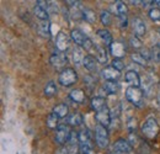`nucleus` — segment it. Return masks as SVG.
Instances as JSON below:
<instances>
[{
  "label": "nucleus",
  "instance_id": "1",
  "mask_svg": "<svg viewBox=\"0 0 160 154\" xmlns=\"http://www.w3.org/2000/svg\"><path fill=\"white\" fill-rule=\"evenodd\" d=\"M79 149L82 154H95L92 136L88 128H84L79 132Z\"/></svg>",
  "mask_w": 160,
  "mask_h": 154
},
{
  "label": "nucleus",
  "instance_id": "2",
  "mask_svg": "<svg viewBox=\"0 0 160 154\" xmlns=\"http://www.w3.org/2000/svg\"><path fill=\"white\" fill-rule=\"evenodd\" d=\"M140 131H142V135L144 136L147 139H155L157 136L159 135L160 127L154 118H148L142 125Z\"/></svg>",
  "mask_w": 160,
  "mask_h": 154
},
{
  "label": "nucleus",
  "instance_id": "3",
  "mask_svg": "<svg viewBox=\"0 0 160 154\" xmlns=\"http://www.w3.org/2000/svg\"><path fill=\"white\" fill-rule=\"evenodd\" d=\"M126 99L127 101H129L132 105L134 106H143L144 104V91L140 88H136V86H129L126 90Z\"/></svg>",
  "mask_w": 160,
  "mask_h": 154
},
{
  "label": "nucleus",
  "instance_id": "4",
  "mask_svg": "<svg viewBox=\"0 0 160 154\" xmlns=\"http://www.w3.org/2000/svg\"><path fill=\"white\" fill-rule=\"evenodd\" d=\"M94 131H95V142H96L98 147L101 149L107 148L108 144H110V135H108L107 127L101 126V125H96Z\"/></svg>",
  "mask_w": 160,
  "mask_h": 154
},
{
  "label": "nucleus",
  "instance_id": "5",
  "mask_svg": "<svg viewBox=\"0 0 160 154\" xmlns=\"http://www.w3.org/2000/svg\"><path fill=\"white\" fill-rule=\"evenodd\" d=\"M58 81L63 86H72L78 81V74L73 68H65L60 72Z\"/></svg>",
  "mask_w": 160,
  "mask_h": 154
},
{
  "label": "nucleus",
  "instance_id": "6",
  "mask_svg": "<svg viewBox=\"0 0 160 154\" xmlns=\"http://www.w3.org/2000/svg\"><path fill=\"white\" fill-rule=\"evenodd\" d=\"M72 133L69 125H59V127L56 130V136H54V142L59 146H64L68 143L69 136Z\"/></svg>",
  "mask_w": 160,
  "mask_h": 154
},
{
  "label": "nucleus",
  "instance_id": "7",
  "mask_svg": "<svg viewBox=\"0 0 160 154\" xmlns=\"http://www.w3.org/2000/svg\"><path fill=\"white\" fill-rule=\"evenodd\" d=\"M95 120L98 121V125L108 127V126L111 125V121H112V112H111L110 109L106 106V107H103L102 110L95 112Z\"/></svg>",
  "mask_w": 160,
  "mask_h": 154
},
{
  "label": "nucleus",
  "instance_id": "8",
  "mask_svg": "<svg viewBox=\"0 0 160 154\" xmlns=\"http://www.w3.org/2000/svg\"><path fill=\"white\" fill-rule=\"evenodd\" d=\"M49 63H51V65L53 67V68H56V69H63L65 65H67V63H68V58H67V54L65 53H63V52H54L51 58H49ZM65 69V68H64Z\"/></svg>",
  "mask_w": 160,
  "mask_h": 154
},
{
  "label": "nucleus",
  "instance_id": "9",
  "mask_svg": "<svg viewBox=\"0 0 160 154\" xmlns=\"http://www.w3.org/2000/svg\"><path fill=\"white\" fill-rule=\"evenodd\" d=\"M69 47H70V37L63 31L58 32L57 38H56V48H57V51L65 53V51Z\"/></svg>",
  "mask_w": 160,
  "mask_h": 154
},
{
  "label": "nucleus",
  "instance_id": "10",
  "mask_svg": "<svg viewBox=\"0 0 160 154\" xmlns=\"http://www.w3.org/2000/svg\"><path fill=\"white\" fill-rule=\"evenodd\" d=\"M132 27H133V32L134 36L137 37H143L147 33V26L144 23V21L140 19L139 16H136L132 21Z\"/></svg>",
  "mask_w": 160,
  "mask_h": 154
},
{
  "label": "nucleus",
  "instance_id": "11",
  "mask_svg": "<svg viewBox=\"0 0 160 154\" xmlns=\"http://www.w3.org/2000/svg\"><path fill=\"white\" fill-rule=\"evenodd\" d=\"M126 51H127L126 44L123 42H121V41H115L110 46V52L115 58H120L121 59L122 57H124L126 56Z\"/></svg>",
  "mask_w": 160,
  "mask_h": 154
},
{
  "label": "nucleus",
  "instance_id": "12",
  "mask_svg": "<svg viewBox=\"0 0 160 154\" xmlns=\"http://www.w3.org/2000/svg\"><path fill=\"white\" fill-rule=\"evenodd\" d=\"M101 75H102V78H103L106 81H108V80H110V81H111V80H118L121 77V72L117 70L115 67L108 65V67H105V68L102 69Z\"/></svg>",
  "mask_w": 160,
  "mask_h": 154
},
{
  "label": "nucleus",
  "instance_id": "13",
  "mask_svg": "<svg viewBox=\"0 0 160 154\" xmlns=\"http://www.w3.org/2000/svg\"><path fill=\"white\" fill-rule=\"evenodd\" d=\"M132 151V146L129 144V142L127 139L121 138L118 141L115 142L113 147H112V152H120V153H131Z\"/></svg>",
  "mask_w": 160,
  "mask_h": 154
},
{
  "label": "nucleus",
  "instance_id": "14",
  "mask_svg": "<svg viewBox=\"0 0 160 154\" xmlns=\"http://www.w3.org/2000/svg\"><path fill=\"white\" fill-rule=\"evenodd\" d=\"M70 38L73 39V42H74L77 46H79L81 48H84L86 41L89 39L80 30H78V28H73V30H72V32H70Z\"/></svg>",
  "mask_w": 160,
  "mask_h": 154
},
{
  "label": "nucleus",
  "instance_id": "15",
  "mask_svg": "<svg viewBox=\"0 0 160 154\" xmlns=\"http://www.w3.org/2000/svg\"><path fill=\"white\" fill-rule=\"evenodd\" d=\"M111 9H112V13H113L117 18L127 16L128 9H127V5H126L123 1H116L115 4L111 5Z\"/></svg>",
  "mask_w": 160,
  "mask_h": 154
},
{
  "label": "nucleus",
  "instance_id": "16",
  "mask_svg": "<svg viewBox=\"0 0 160 154\" xmlns=\"http://www.w3.org/2000/svg\"><path fill=\"white\" fill-rule=\"evenodd\" d=\"M124 79H126V81H127L128 84H131V86L139 88L140 84H142L139 74H138L137 72H134V70H129V72H127L126 75H124Z\"/></svg>",
  "mask_w": 160,
  "mask_h": 154
},
{
  "label": "nucleus",
  "instance_id": "17",
  "mask_svg": "<svg viewBox=\"0 0 160 154\" xmlns=\"http://www.w3.org/2000/svg\"><path fill=\"white\" fill-rule=\"evenodd\" d=\"M82 65L89 72H95L98 69V59L94 56H91V54H86L84 60H82Z\"/></svg>",
  "mask_w": 160,
  "mask_h": 154
},
{
  "label": "nucleus",
  "instance_id": "18",
  "mask_svg": "<svg viewBox=\"0 0 160 154\" xmlns=\"http://www.w3.org/2000/svg\"><path fill=\"white\" fill-rule=\"evenodd\" d=\"M69 99L73 101V102H77V104H82L85 100H86V94L81 90V89H74L69 93Z\"/></svg>",
  "mask_w": 160,
  "mask_h": 154
},
{
  "label": "nucleus",
  "instance_id": "19",
  "mask_svg": "<svg viewBox=\"0 0 160 154\" xmlns=\"http://www.w3.org/2000/svg\"><path fill=\"white\" fill-rule=\"evenodd\" d=\"M90 106H91V109H92L95 112H98V111L102 110L103 107H106V99L102 96L92 97L91 101H90Z\"/></svg>",
  "mask_w": 160,
  "mask_h": 154
},
{
  "label": "nucleus",
  "instance_id": "20",
  "mask_svg": "<svg viewBox=\"0 0 160 154\" xmlns=\"http://www.w3.org/2000/svg\"><path fill=\"white\" fill-rule=\"evenodd\" d=\"M82 122H84V116L79 112H74V114L68 116V118H67V123L73 127H78L80 125H82Z\"/></svg>",
  "mask_w": 160,
  "mask_h": 154
},
{
  "label": "nucleus",
  "instance_id": "21",
  "mask_svg": "<svg viewBox=\"0 0 160 154\" xmlns=\"http://www.w3.org/2000/svg\"><path fill=\"white\" fill-rule=\"evenodd\" d=\"M38 33L44 38H49L51 37V23L48 20L46 21H41L38 25Z\"/></svg>",
  "mask_w": 160,
  "mask_h": 154
},
{
  "label": "nucleus",
  "instance_id": "22",
  "mask_svg": "<svg viewBox=\"0 0 160 154\" xmlns=\"http://www.w3.org/2000/svg\"><path fill=\"white\" fill-rule=\"evenodd\" d=\"M103 90L107 93V94H116L118 90H120V84L117 80H108V81H105L103 83Z\"/></svg>",
  "mask_w": 160,
  "mask_h": 154
},
{
  "label": "nucleus",
  "instance_id": "23",
  "mask_svg": "<svg viewBox=\"0 0 160 154\" xmlns=\"http://www.w3.org/2000/svg\"><path fill=\"white\" fill-rule=\"evenodd\" d=\"M95 56H96V59L99 63L101 64L107 63V52L103 46H95Z\"/></svg>",
  "mask_w": 160,
  "mask_h": 154
},
{
  "label": "nucleus",
  "instance_id": "24",
  "mask_svg": "<svg viewBox=\"0 0 160 154\" xmlns=\"http://www.w3.org/2000/svg\"><path fill=\"white\" fill-rule=\"evenodd\" d=\"M53 114L58 116L59 118H63V117H67L68 114H69V107L67 104L62 102V104H58L53 107Z\"/></svg>",
  "mask_w": 160,
  "mask_h": 154
},
{
  "label": "nucleus",
  "instance_id": "25",
  "mask_svg": "<svg viewBox=\"0 0 160 154\" xmlns=\"http://www.w3.org/2000/svg\"><path fill=\"white\" fill-rule=\"evenodd\" d=\"M33 14H35V16L38 18L41 21H46V20H48V18H49V11H48L47 9L40 6V5H37V4H36L35 8H33Z\"/></svg>",
  "mask_w": 160,
  "mask_h": 154
},
{
  "label": "nucleus",
  "instance_id": "26",
  "mask_svg": "<svg viewBox=\"0 0 160 154\" xmlns=\"http://www.w3.org/2000/svg\"><path fill=\"white\" fill-rule=\"evenodd\" d=\"M98 36L100 37L101 41H102L106 46H111V44L113 43L112 35H111V33H110V31H107V30H103V28L98 30Z\"/></svg>",
  "mask_w": 160,
  "mask_h": 154
},
{
  "label": "nucleus",
  "instance_id": "27",
  "mask_svg": "<svg viewBox=\"0 0 160 154\" xmlns=\"http://www.w3.org/2000/svg\"><path fill=\"white\" fill-rule=\"evenodd\" d=\"M43 94L44 96L47 97H52L57 94V85L54 81H48L43 89Z\"/></svg>",
  "mask_w": 160,
  "mask_h": 154
},
{
  "label": "nucleus",
  "instance_id": "28",
  "mask_svg": "<svg viewBox=\"0 0 160 154\" xmlns=\"http://www.w3.org/2000/svg\"><path fill=\"white\" fill-rule=\"evenodd\" d=\"M59 120V117L56 115V114H53V112H51L49 115L47 116V118H46V125H47V127L48 128H58L59 127V125H58V121Z\"/></svg>",
  "mask_w": 160,
  "mask_h": 154
},
{
  "label": "nucleus",
  "instance_id": "29",
  "mask_svg": "<svg viewBox=\"0 0 160 154\" xmlns=\"http://www.w3.org/2000/svg\"><path fill=\"white\" fill-rule=\"evenodd\" d=\"M85 56H86V54H84L81 47H79V46L74 47V51H73V59H74V63H75L77 65H79L80 63H82Z\"/></svg>",
  "mask_w": 160,
  "mask_h": 154
},
{
  "label": "nucleus",
  "instance_id": "30",
  "mask_svg": "<svg viewBox=\"0 0 160 154\" xmlns=\"http://www.w3.org/2000/svg\"><path fill=\"white\" fill-rule=\"evenodd\" d=\"M82 19L85 20L86 22L89 23H94L96 21V14L94 10L86 8V9H82Z\"/></svg>",
  "mask_w": 160,
  "mask_h": 154
},
{
  "label": "nucleus",
  "instance_id": "31",
  "mask_svg": "<svg viewBox=\"0 0 160 154\" xmlns=\"http://www.w3.org/2000/svg\"><path fill=\"white\" fill-rule=\"evenodd\" d=\"M100 20H101V23H102L103 26H110L111 22H112V15H111L108 11L102 10L100 14Z\"/></svg>",
  "mask_w": 160,
  "mask_h": 154
},
{
  "label": "nucleus",
  "instance_id": "32",
  "mask_svg": "<svg viewBox=\"0 0 160 154\" xmlns=\"http://www.w3.org/2000/svg\"><path fill=\"white\" fill-rule=\"evenodd\" d=\"M150 59L154 60L155 63L160 62V46L159 44H154L150 48Z\"/></svg>",
  "mask_w": 160,
  "mask_h": 154
},
{
  "label": "nucleus",
  "instance_id": "33",
  "mask_svg": "<svg viewBox=\"0 0 160 154\" xmlns=\"http://www.w3.org/2000/svg\"><path fill=\"white\" fill-rule=\"evenodd\" d=\"M131 59L134 62V63H137V64H139V65H145L147 64V59L143 57L142 54H140V52H134V53H132L131 54Z\"/></svg>",
  "mask_w": 160,
  "mask_h": 154
},
{
  "label": "nucleus",
  "instance_id": "34",
  "mask_svg": "<svg viewBox=\"0 0 160 154\" xmlns=\"http://www.w3.org/2000/svg\"><path fill=\"white\" fill-rule=\"evenodd\" d=\"M149 18L153 20V21H160V9L158 8H152L148 13Z\"/></svg>",
  "mask_w": 160,
  "mask_h": 154
},
{
  "label": "nucleus",
  "instance_id": "35",
  "mask_svg": "<svg viewBox=\"0 0 160 154\" xmlns=\"http://www.w3.org/2000/svg\"><path fill=\"white\" fill-rule=\"evenodd\" d=\"M129 44L133 47V48H136V49H138V48H142L143 47V43L140 42L139 37H137V36H131L129 37Z\"/></svg>",
  "mask_w": 160,
  "mask_h": 154
},
{
  "label": "nucleus",
  "instance_id": "36",
  "mask_svg": "<svg viewBox=\"0 0 160 154\" xmlns=\"http://www.w3.org/2000/svg\"><path fill=\"white\" fill-rule=\"evenodd\" d=\"M112 67H115L117 70L122 72V70L124 69V63L122 62V59H120V58H113V60H112Z\"/></svg>",
  "mask_w": 160,
  "mask_h": 154
},
{
  "label": "nucleus",
  "instance_id": "37",
  "mask_svg": "<svg viewBox=\"0 0 160 154\" xmlns=\"http://www.w3.org/2000/svg\"><path fill=\"white\" fill-rule=\"evenodd\" d=\"M138 141H139V138H138V136L136 135V132H131L129 133V138H128V142H129V144L133 147V146H137L138 144Z\"/></svg>",
  "mask_w": 160,
  "mask_h": 154
},
{
  "label": "nucleus",
  "instance_id": "38",
  "mask_svg": "<svg viewBox=\"0 0 160 154\" xmlns=\"http://www.w3.org/2000/svg\"><path fill=\"white\" fill-rule=\"evenodd\" d=\"M136 125H137V120H136L134 117H131V118L127 121V127H128V130H129L131 132L136 131Z\"/></svg>",
  "mask_w": 160,
  "mask_h": 154
},
{
  "label": "nucleus",
  "instance_id": "39",
  "mask_svg": "<svg viewBox=\"0 0 160 154\" xmlns=\"http://www.w3.org/2000/svg\"><path fill=\"white\" fill-rule=\"evenodd\" d=\"M95 83H96V80L94 79L92 75H86V77H84V84H86L88 86H92V85H95Z\"/></svg>",
  "mask_w": 160,
  "mask_h": 154
},
{
  "label": "nucleus",
  "instance_id": "40",
  "mask_svg": "<svg viewBox=\"0 0 160 154\" xmlns=\"http://www.w3.org/2000/svg\"><path fill=\"white\" fill-rule=\"evenodd\" d=\"M120 19V26L122 28H126L128 26V19L127 16H122V18H118Z\"/></svg>",
  "mask_w": 160,
  "mask_h": 154
},
{
  "label": "nucleus",
  "instance_id": "41",
  "mask_svg": "<svg viewBox=\"0 0 160 154\" xmlns=\"http://www.w3.org/2000/svg\"><path fill=\"white\" fill-rule=\"evenodd\" d=\"M56 154H70V152H69V149H68L67 146H63L62 148H59V149L57 151V153Z\"/></svg>",
  "mask_w": 160,
  "mask_h": 154
},
{
  "label": "nucleus",
  "instance_id": "42",
  "mask_svg": "<svg viewBox=\"0 0 160 154\" xmlns=\"http://www.w3.org/2000/svg\"><path fill=\"white\" fill-rule=\"evenodd\" d=\"M154 3H155V6L157 8H160V0H155Z\"/></svg>",
  "mask_w": 160,
  "mask_h": 154
},
{
  "label": "nucleus",
  "instance_id": "43",
  "mask_svg": "<svg viewBox=\"0 0 160 154\" xmlns=\"http://www.w3.org/2000/svg\"><path fill=\"white\" fill-rule=\"evenodd\" d=\"M129 3H131L132 5H138V4H139V3H142V1H129Z\"/></svg>",
  "mask_w": 160,
  "mask_h": 154
},
{
  "label": "nucleus",
  "instance_id": "44",
  "mask_svg": "<svg viewBox=\"0 0 160 154\" xmlns=\"http://www.w3.org/2000/svg\"><path fill=\"white\" fill-rule=\"evenodd\" d=\"M158 102H159V106H160V94H159V96H158Z\"/></svg>",
  "mask_w": 160,
  "mask_h": 154
},
{
  "label": "nucleus",
  "instance_id": "45",
  "mask_svg": "<svg viewBox=\"0 0 160 154\" xmlns=\"http://www.w3.org/2000/svg\"><path fill=\"white\" fill-rule=\"evenodd\" d=\"M80 154H82V153H80Z\"/></svg>",
  "mask_w": 160,
  "mask_h": 154
},
{
  "label": "nucleus",
  "instance_id": "46",
  "mask_svg": "<svg viewBox=\"0 0 160 154\" xmlns=\"http://www.w3.org/2000/svg\"><path fill=\"white\" fill-rule=\"evenodd\" d=\"M159 31H160V30H159Z\"/></svg>",
  "mask_w": 160,
  "mask_h": 154
}]
</instances>
